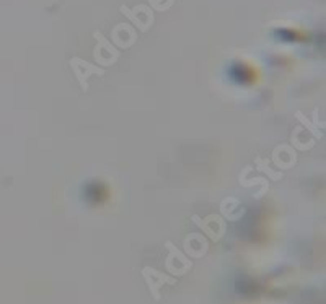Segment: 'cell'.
I'll return each mask as SVG.
<instances>
[{"label":"cell","mask_w":326,"mask_h":304,"mask_svg":"<svg viewBox=\"0 0 326 304\" xmlns=\"http://www.w3.org/2000/svg\"><path fill=\"white\" fill-rule=\"evenodd\" d=\"M295 117H297V121L302 124L304 127H307V129L310 130L313 137H315V139H323V132H322V130H320L318 127L313 126V122H310L309 119H307L305 114H302L300 111H297V113H295Z\"/></svg>","instance_id":"cell-4"},{"label":"cell","mask_w":326,"mask_h":304,"mask_svg":"<svg viewBox=\"0 0 326 304\" xmlns=\"http://www.w3.org/2000/svg\"><path fill=\"white\" fill-rule=\"evenodd\" d=\"M256 167H258V169H260L261 172H264V174H268V177L273 179V181H279V179H282L281 172H276V171L271 169V167L266 164V161H264L263 158H260V156L256 158Z\"/></svg>","instance_id":"cell-5"},{"label":"cell","mask_w":326,"mask_h":304,"mask_svg":"<svg viewBox=\"0 0 326 304\" xmlns=\"http://www.w3.org/2000/svg\"><path fill=\"white\" fill-rule=\"evenodd\" d=\"M167 247H168V249L171 251V254H175V256H176L178 259H180V260H183V262L186 264V265H189V262H188V260L183 257V254H181L180 251H178V249H176V247H175L173 244H171V243H167Z\"/></svg>","instance_id":"cell-8"},{"label":"cell","mask_w":326,"mask_h":304,"mask_svg":"<svg viewBox=\"0 0 326 304\" xmlns=\"http://www.w3.org/2000/svg\"><path fill=\"white\" fill-rule=\"evenodd\" d=\"M93 38L98 41V44H100L101 47H104L109 54H111V57H113L114 60H118V59L121 57V52H119L118 49H116L106 38H104V36L100 33V31H95V33H93Z\"/></svg>","instance_id":"cell-2"},{"label":"cell","mask_w":326,"mask_h":304,"mask_svg":"<svg viewBox=\"0 0 326 304\" xmlns=\"http://www.w3.org/2000/svg\"><path fill=\"white\" fill-rule=\"evenodd\" d=\"M313 126L320 129V122H318V109L313 111Z\"/></svg>","instance_id":"cell-9"},{"label":"cell","mask_w":326,"mask_h":304,"mask_svg":"<svg viewBox=\"0 0 326 304\" xmlns=\"http://www.w3.org/2000/svg\"><path fill=\"white\" fill-rule=\"evenodd\" d=\"M70 67L73 70L77 82L80 85V88L83 91H88V78L91 75H104V70L101 67L90 64V62L80 59V57H72L70 59Z\"/></svg>","instance_id":"cell-1"},{"label":"cell","mask_w":326,"mask_h":304,"mask_svg":"<svg viewBox=\"0 0 326 304\" xmlns=\"http://www.w3.org/2000/svg\"><path fill=\"white\" fill-rule=\"evenodd\" d=\"M240 184L243 185V187H253L256 184H261V190L256 194V198H261L263 195H266L268 192V179H263V177H255L253 181H245V179H240Z\"/></svg>","instance_id":"cell-3"},{"label":"cell","mask_w":326,"mask_h":304,"mask_svg":"<svg viewBox=\"0 0 326 304\" xmlns=\"http://www.w3.org/2000/svg\"><path fill=\"white\" fill-rule=\"evenodd\" d=\"M191 220H193V221H194V223H196V225H198V226H199L201 229H204V231H206V233H207L209 236H211V238H212V239H215V236L212 234V231H211V229H209V228L206 226V223H204V221H202V220L199 218V216H198V215H193V216H191Z\"/></svg>","instance_id":"cell-7"},{"label":"cell","mask_w":326,"mask_h":304,"mask_svg":"<svg viewBox=\"0 0 326 304\" xmlns=\"http://www.w3.org/2000/svg\"><path fill=\"white\" fill-rule=\"evenodd\" d=\"M119 10H121V13H122V15H126V16L129 18V20H131V21L135 24V26H137L140 31H142V33H145V31L149 29V26H147V24H144L142 21H140L139 18H137V15H135L131 8H127V5H121V8H119Z\"/></svg>","instance_id":"cell-6"}]
</instances>
